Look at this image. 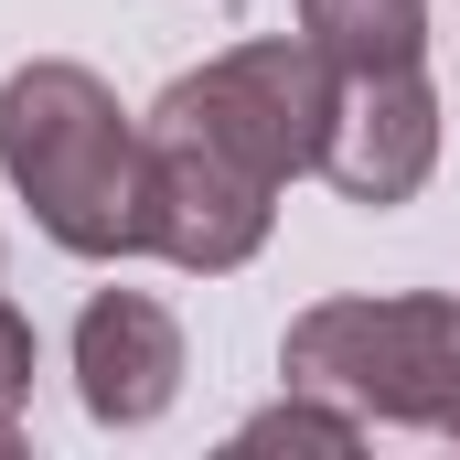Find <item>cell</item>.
Returning a JSON list of instances; mask_svg holds the SVG:
<instances>
[{
  "label": "cell",
  "instance_id": "5b68a950",
  "mask_svg": "<svg viewBox=\"0 0 460 460\" xmlns=\"http://www.w3.org/2000/svg\"><path fill=\"white\" fill-rule=\"evenodd\" d=\"M429 172H439V86H429V65L343 75V108H332V139H322V182L343 204H364V215H385Z\"/></svg>",
  "mask_w": 460,
  "mask_h": 460
},
{
  "label": "cell",
  "instance_id": "ba28073f",
  "mask_svg": "<svg viewBox=\"0 0 460 460\" xmlns=\"http://www.w3.org/2000/svg\"><path fill=\"white\" fill-rule=\"evenodd\" d=\"M235 450H322V460H343V450H364V407L322 396V385H289L279 407H257L235 429Z\"/></svg>",
  "mask_w": 460,
  "mask_h": 460
},
{
  "label": "cell",
  "instance_id": "3957f363",
  "mask_svg": "<svg viewBox=\"0 0 460 460\" xmlns=\"http://www.w3.org/2000/svg\"><path fill=\"white\" fill-rule=\"evenodd\" d=\"M332 108H343V65L300 32V43H226L215 65L172 75L161 108H150V128L161 139H204V150H226L257 182L289 193L300 172H322Z\"/></svg>",
  "mask_w": 460,
  "mask_h": 460
},
{
  "label": "cell",
  "instance_id": "52a82bcc",
  "mask_svg": "<svg viewBox=\"0 0 460 460\" xmlns=\"http://www.w3.org/2000/svg\"><path fill=\"white\" fill-rule=\"evenodd\" d=\"M300 32H311L343 75L429 65V0H300Z\"/></svg>",
  "mask_w": 460,
  "mask_h": 460
},
{
  "label": "cell",
  "instance_id": "9c48e42d",
  "mask_svg": "<svg viewBox=\"0 0 460 460\" xmlns=\"http://www.w3.org/2000/svg\"><path fill=\"white\" fill-rule=\"evenodd\" d=\"M22 407H32V322L0 300V450L22 439Z\"/></svg>",
  "mask_w": 460,
  "mask_h": 460
},
{
  "label": "cell",
  "instance_id": "8992f818",
  "mask_svg": "<svg viewBox=\"0 0 460 460\" xmlns=\"http://www.w3.org/2000/svg\"><path fill=\"white\" fill-rule=\"evenodd\" d=\"M75 396L97 429H150L182 396V322L150 289H97L75 311Z\"/></svg>",
  "mask_w": 460,
  "mask_h": 460
},
{
  "label": "cell",
  "instance_id": "277c9868",
  "mask_svg": "<svg viewBox=\"0 0 460 460\" xmlns=\"http://www.w3.org/2000/svg\"><path fill=\"white\" fill-rule=\"evenodd\" d=\"M279 226V182H257L246 161L204 150V139H161L150 128V257L161 268H193V279H226L246 268Z\"/></svg>",
  "mask_w": 460,
  "mask_h": 460
},
{
  "label": "cell",
  "instance_id": "6da1fadb",
  "mask_svg": "<svg viewBox=\"0 0 460 460\" xmlns=\"http://www.w3.org/2000/svg\"><path fill=\"white\" fill-rule=\"evenodd\" d=\"M0 182L65 257H150V118L118 108L97 65L32 54L0 75Z\"/></svg>",
  "mask_w": 460,
  "mask_h": 460
},
{
  "label": "cell",
  "instance_id": "7a4b0ae2",
  "mask_svg": "<svg viewBox=\"0 0 460 460\" xmlns=\"http://www.w3.org/2000/svg\"><path fill=\"white\" fill-rule=\"evenodd\" d=\"M289 385H322L385 429L460 439V300L450 289H364V300H311L279 343Z\"/></svg>",
  "mask_w": 460,
  "mask_h": 460
}]
</instances>
